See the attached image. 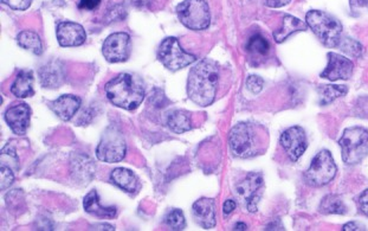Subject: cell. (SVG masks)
Wrapping results in <instances>:
<instances>
[{"label":"cell","mask_w":368,"mask_h":231,"mask_svg":"<svg viewBox=\"0 0 368 231\" xmlns=\"http://www.w3.org/2000/svg\"><path fill=\"white\" fill-rule=\"evenodd\" d=\"M126 153L127 145L120 129L113 126L107 128L106 131H103L99 146L96 149L97 159L103 163H119L124 159Z\"/></svg>","instance_id":"7"},{"label":"cell","mask_w":368,"mask_h":231,"mask_svg":"<svg viewBox=\"0 0 368 231\" xmlns=\"http://www.w3.org/2000/svg\"><path fill=\"white\" fill-rule=\"evenodd\" d=\"M195 222L204 229L216 227V202L212 198H200L192 206Z\"/></svg>","instance_id":"18"},{"label":"cell","mask_w":368,"mask_h":231,"mask_svg":"<svg viewBox=\"0 0 368 231\" xmlns=\"http://www.w3.org/2000/svg\"><path fill=\"white\" fill-rule=\"evenodd\" d=\"M236 202L232 199H227V202L223 204V213L224 216H229L230 213H234V210L236 209Z\"/></svg>","instance_id":"38"},{"label":"cell","mask_w":368,"mask_h":231,"mask_svg":"<svg viewBox=\"0 0 368 231\" xmlns=\"http://www.w3.org/2000/svg\"><path fill=\"white\" fill-rule=\"evenodd\" d=\"M269 136L261 124L239 122L229 134V146L234 156L248 159L266 152Z\"/></svg>","instance_id":"2"},{"label":"cell","mask_w":368,"mask_h":231,"mask_svg":"<svg viewBox=\"0 0 368 231\" xmlns=\"http://www.w3.org/2000/svg\"><path fill=\"white\" fill-rule=\"evenodd\" d=\"M33 74L31 70H21L18 72L17 77L11 85V92L19 99L31 97L35 94L33 90Z\"/></svg>","instance_id":"23"},{"label":"cell","mask_w":368,"mask_h":231,"mask_svg":"<svg viewBox=\"0 0 368 231\" xmlns=\"http://www.w3.org/2000/svg\"><path fill=\"white\" fill-rule=\"evenodd\" d=\"M14 181V174L11 167L6 165H1L0 168V181H1V190L9 188Z\"/></svg>","instance_id":"31"},{"label":"cell","mask_w":368,"mask_h":231,"mask_svg":"<svg viewBox=\"0 0 368 231\" xmlns=\"http://www.w3.org/2000/svg\"><path fill=\"white\" fill-rule=\"evenodd\" d=\"M166 224L171 230H184L186 227L184 213L180 209H173L166 216Z\"/></svg>","instance_id":"30"},{"label":"cell","mask_w":368,"mask_h":231,"mask_svg":"<svg viewBox=\"0 0 368 231\" xmlns=\"http://www.w3.org/2000/svg\"><path fill=\"white\" fill-rule=\"evenodd\" d=\"M264 179L261 173L251 172L244 181L236 185V195L249 213H256L259 210V203L262 198Z\"/></svg>","instance_id":"10"},{"label":"cell","mask_w":368,"mask_h":231,"mask_svg":"<svg viewBox=\"0 0 368 231\" xmlns=\"http://www.w3.org/2000/svg\"><path fill=\"white\" fill-rule=\"evenodd\" d=\"M110 179L114 184L117 185L119 188L128 193L136 192L139 188V181L136 176L131 170L124 168V167H117L115 170L112 171Z\"/></svg>","instance_id":"24"},{"label":"cell","mask_w":368,"mask_h":231,"mask_svg":"<svg viewBox=\"0 0 368 231\" xmlns=\"http://www.w3.org/2000/svg\"><path fill=\"white\" fill-rule=\"evenodd\" d=\"M102 0H80L78 1V9L80 10L94 11L99 6Z\"/></svg>","instance_id":"35"},{"label":"cell","mask_w":368,"mask_h":231,"mask_svg":"<svg viewBox=\"0 0 368 231\" xmlns=\"http://www.w3.org/2000/svg\"><path fill=\"white\" fill-rule=\"evenodd\" d=\"M80 107H81V99L71 94L60 96L58 99L50 103V108L53 109V113L63 121L71 120L75 117V114L77 113Z\"/></svg>","instance_id":"19"},{"label":"cell","mask_w":368,"mask_h":231,"mask_svg":"<svg viewBox=\"0 0 368 231\" xmlns=\"http://www.w3.org/2000/svg\"><path fill=\"white\" fill-rule=\"evenodd\" d=\"M17 43L21 48L31 51L37 56H40L43 53L42 41L36 32L30 31V30L19 32L17 36Z\"/></svg>","instance_id":"26"},{"label":"cell","mask_w":368,"mask_h":231,"mask_svg":"<svg viewBox=\"0 0 368 231\" xmlns=\"http://www.w3.org/2000/svg\"><path fill=\"white\" fill-rule=\"evenodd\" d=\"M131 36L126 32H115L103 43V57L110 63L126 62L131 56Z\"/></svg>","instance_id":"11"},{"label":"cell","mask_w":368,"mask_h":231,"mask_svg":"<svg viewBox=\"0 0 368 231\" xmlns=\"http://www.w3.org/2000/svg\"><path fill=\"white\" fill-rule=\"evenodd\" d=\"M264 87V81L262 77H259L257 75H251L247 80V88L252 92V94H259L262 92Z\"/></svg>","instance_id":"32"},{"label":"cell","mask_w":368,"mask_h":231,"mask_svg":"<svg viewBox=\"0 0 368 231\" xmlns=\"http://www.w3.org/2000/svg\"><path fill=\"white\" fill-rule=\"evenodd\" d=\"M56 36L60 45L63 48L81 46L87 39L85 28L74 21H60L57 25Z\"/></svg>","instance_id":"14"},{"label":"cell","mask_w":368,"mask_h":231,"mask_svg":"<svg viewBox=\"0 0 368 231\" xmlns=\"http://www.w3.org/2000/svg\"><path fill=\"white\" fill-rule=\"evenodd\" d=\"M177 14L181 24L193 31L205 30L211 23V12L205 0H185L178 5Z\"/></svg>","instance_id":"6"},{"label":"cell","mask_w":368,"mask_h":231,"mask_svg":"<svg viewBox=\"0 0 368 231\" xmlns=\"http://www.w3.org/2000/svg\"><path fill=\"white\" fill-rule=\"evenodd\" d=\"M337 46H339L344 53H347V55H350L351 57H355V58H359V57L362 56V53H364V48H362V44L357 42L355 39L348 38V37L341 38L340 43H339V45Z\"/></svg>","instance_id":"29"},{"label":"cell","mask_w":368,"mask_h":231,"mask_svg":"<svg viewBox=\"0 0 368 231\" xmlns=\"http://www.w3.org/2000/svg\"><path fill=\"white\" fill-rule=\"evenodd\" d=\"M280 142L293 161H298L308 147L305 129L300 126H294L284 131L283 134L281 135Z\"/></svg>","instance_id":"12"},{"label":"cell","mask_w":368,"mask_h":231,"mask_svg":"<svg viewBox=\"0 0 368 231\" xmlns=\"http://www.w3.org/2000/svg\"><path fill=\"white\" fill-rule=\"evenodd\" d=\"M342 230L344 231H353V230H365V227L360 225V224L355 223V222H350V223L346 224L342 227Z\"/></svg>","instance_id":"39"},{"label":"cell","mask_w":368,"mask_h":231,"mask_svg":"<svg viewBox=\"0 0 368 231\" xmlns=\"http://www.w3.org/2000/svg\"><path fill=\"white\" fill-rule=\"evenodd\" d=\"M131 3L136 7H148L152 0H131Z\"/></svg>","instance_id":"40"},{"label":"cell","mask_w":368,"mask_h":231,"mask_svg":"<svg viewBox=\"0 0 368 231\" xmlns=\"http://www.w3.org/2000/svg\"><path fill=\"white\" fill-rule=\"evenodd\" d=\"M320 213L325 215H345L347 213V208L345 205L344 200L335 195H328L321 200L320 204Z\"/></svg>","instance_id":"28"},{"label":"cell","mask_w":368,"mask_h":231,"mask_svg":"<svg viewBox=\"0 0 368 231\" xmlns=\"http://www.w3.org/2000/svg\"><path fill=\"white\" fill-rule=\"evenodd\" d=\"M318 92H319L320 95V104L327 106L339 97L346 95L348 88L346 85H319Z\"/></svg>","instance_id":"27"},{"label":"cell","mask_w":368,"mask_h":231,"mask_svg":"<svg viewBox=\"0 0 368 231\" xmlns=\"http://www.w3.org/2000/svg\"><path fill=\"white\" fill-rule=\"evenodd\" d=\"M245 50H247L249 60H251L252 64L259 65V63L264 62L266 57L269 55L270 44L266 37L256 33L249 38L248 43L245 45Z\"/></svg>","instance_id":"20"},{"label":"cell","mask_w":368,"mask_h":231,"mask_svg":"<svg viewBox=\"0 0 368 231\" xmlns=\"http://www.w3.org/2000/svg\"><path fill=\"white\" fill-rule=\"evenodd\" d=\"M305 23L327 48H337L342 38V25L325 11H309Z\"/></svg>","instance_id":"4"},{"label":"cell","mask_w":368,"mask_h":231,"mask_svg":"<svg viewBox=\"0 0 368 231\" xmlns=\"http://www.w3.org/2000/svg\"><path fill=\"white\" fill-rule=\"evenodd\" d=\"M291 0H263V4L270 9H280L291 3Z\"/></svg>","instance_id":"37"},{"label":"cell","mask_w":368,"mask_h":231,"mask_svg":"<svg viewBox=\"0 0 368 231\" xmlns=\"http://www.w3.org/2000/svg\"><path fill=\"white\" fill-rule=\"evenodd\" d=\"M158 58L171 71L180 70L195 63L197 57L186 53L175 37L163 39L158 50Z\"/></svg>","instance_id":"9"},{"label":"cell","mask_w":368,"mask_h":231,"mask_svg":"<svg viewBox=\"0 0 368 231\" xmlns=\"http://www.w3.org/2000/svg\"><path fill=\"white\" fill-rule=\"evenodd\" d=\"M342 160L346 165H357L368 156V131L366 128L351 127L339 140Z\"/></svg>","instance_id":"5"},{"label":"cell","mask_w":368,"mask_h":231,"mask_svg":"<svg viewBox=\"0 0 368 231\" xmlns=\"http://www.w3.org/2000/svg\"><path fill=\"white\" fill-rule=\"evenodd\" d=\"M352 14L359 16L362 11L368 10V0H350Z\"/></svg>","instance_id":"34"},{"label":"cell","mask_w":368,"mask_h":231,"mask_svg":"<svg viewBox=\"0 0 368 231\" xmlns=\"http://www.w3.org/2000/svg\"><path fill=\"white\" fill-rule=\"evenodd\" d=\"M92 230H114V227L109 224H97L92 227Z\"/></svg>","instance_id":"42"},{"label":"cell","mask_w":368,"mask_h":231,"mask_svg":"<svg viewBox=\"0 0 368 231\" xmlns=\"http://www.w3.org/2000/svg\"><path fill=\"white\" fill-rule=\"evenodd\" d=\"M167 126L171 131L183 134L185 131H188L192 128L191 113L186 110H173L167 117Z\"/></svg>","instance_id":"25"},{"label":"cell","mask_w":368,"mask_h":231,"mask_svg":"<svg viewBox=\"0 0 368 231\" xmlns=\"http://www.w3.org/2000/svg\"><path fill=\"white\" fill-rule=\"evenodd\" d=\"M284 227L282 224H281L280 220H275V223H271L270 225L266 227V230H283Z\"/></svg>","instance_id":"41"},{"label":"cell","mask_w":368,"mask_h":231,"mask_svg":"<svg viewBox=\"0 0 368 231\" xmlns=\"http://www.w3.org/2000/svg\"><path fill=\"white\" fill-rule=\"evenodd\" d=\"M358 205L360 211L368 217V188L359 197Z\"/></svg>","instance_id":"36"},{"label":"cell","mask_w":368,"mask_h":231,"mask_svg":"<svg viewBox=\"0 0 368 231\" xmlns=\"http://www.w3.org/2000/svg\"><path fill=\"white\" fill-rule=\"evenodd\" d=\"M70 173L77 184L85 186L95 176V163L88 156L74 153L70 159Z\"/></svg>","instance_id":"16"},{"label":"cell","mask_w":368,"mask_h":231,"mask_svg":"<svg viewBox=\"0 0 368 231\" xmlns=\"http://www.w3.org/2000/svg\"><path fill=\"white\" fill-rule=\"evenodd\" d=\"M222 80V69L215 60H200L192 68L188 80V95L200 107L211 106L217 99Z\"/></svg>","instance_id":"1"},{"label":"cell","mask_w":368,"mask_h":231,"mask_svg":"<svg viewBox=\"0 0 368 231\" xmlns=\"http://www.w3.org/2000/svg\"><path fill=\"white\" fill-rule=\"evenodd\" d=\"M247 224L245 223H237L234 227V230H247Z\"/></svg>","instance_id":"43"},{"label":"cell","mask_w":368,"mask_h":231,"mask_svg":"<svg viewBox=\"0 0 368 231\" xmlns=\"http://www.w3.org/2000/svg\"><path fill=\"white\" fill-rule=\"evenodd\" d=\"M327 56H328V65L321 74V77L333 82L348 80L351 77L355 70V64L350 58L337 53H330Z\"/></svg>","instance_id":"13"},{"label":"cell","mask_w":368,"mask_h":231,"mask_svg":"<svg viewBox=\"0 0 368 231\" xmlns=\"http://www.w3.org/2000/svg\"><path fill=\"white\" fill-rule=\"evenodd\" d=\"M39 81L44 88H60L65 82V65L60 60H51L39 68Z\"/></svg>","instance_id":"15"},{"label":"cell","mask_w":368,"mask_h":231,"mask_svg":"<svg viewBox=\"0 0 368 231\" xmlns=\"http://www.w3.org/2000/svg\"><path fill=\"white\" fill-rule=\"evenodd\" d=\"M307 28H308L307 23L300 21L298 18L294 17V16L287 14V16H284L283 21H282V26L274 32V39L276 43L284 42L288 37H291L295 32L305 31Z\"/></svg>","instance_id":"22"},{"label":"cell","mask_w":368,"mask_h":231,"mask_svg":"<svg viewBox=\"0 0 368 231\" xmlns=\"http://www.w3.org/2000/svg\"><path fill=\"white\" fill-rule=\"evenodd\" d=\"M3 3L6 4L12 10L25 11L31 6L32 0H3Z\"/></svg>","instance_id":"33"},{"label":"cell","mask_w":368,"mask_h":231,"mask_svg":"<svg viewBox=\"0 0 368 231\" xmlns=\"http://www.w3.org/2000/svg\"><path fill=\"white\" fill-rule=\"evenodd\" d=\"M31 109L26 103L14 104L5 112V121L14 134L25 135L30 126Z\"/></svg>","instance_id":"17"},{"label":"cell","mask_w":368,"mask_h":231,"mask_svg":"<svg viewBox=\"0 0 368 231\" xmlns=\"http://www.w3.org/2000/svg\"><path fill=\"white\" fill-rule=\"evenodd\" d=\"M83 208L87 213L99 218H115L117 209L115 206H103L99 203V195L96 190L89 192L83 200Z\"/></svg>","instance_id":"21"},{"label":"cell","mask_w":368,"mask_h":231,"mask_svg":"<svg viewBox=\"0 0 368 231\" xmlns=\"http://www.w3.org/2000/svg\"><path fill=\"white\" fill-rule=\"evenodd\" d=\"M107 97L114 106L134 110L145 99V87L138 77L131 74L117 75L104 88Z\"/></svg>","instance_id":"3"},{"label":"cell","mask_w":368,"mask_h":231,"mask_svg":"<svg viewBox=\"0 0 368 231\" xmlns=\"http://www.w3.org/2000/svg\"><path fill=\"white\" fill-rule=\"evenodd\" d=\"M337 163L330 151L323 149L316 154L308 170L305 171V179L313 188H321L330 184L337 176Z\"/></svg>","instance_id":"8"}]
</instances>
